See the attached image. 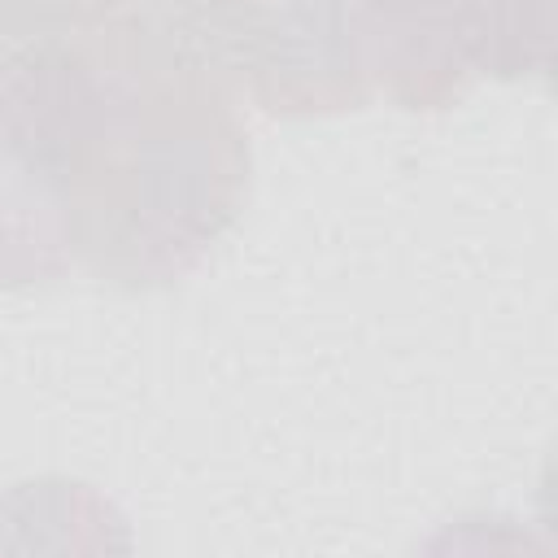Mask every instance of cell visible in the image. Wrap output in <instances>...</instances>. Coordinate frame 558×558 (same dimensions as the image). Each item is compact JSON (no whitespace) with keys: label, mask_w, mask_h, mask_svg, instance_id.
<instances>
[{"label":"cell","mask_w":558,"mask_h":558,"mask_svg":"<svg viewBox=\"0 0 558 558\" xmlns=\"http://www.w3.org/2000/svg\"><path fill=\"white\" fill-rule=\"evenodd\" d=\"M131 0H0V31L4 39H70L113 22Z\"/></svg>","instance_id":"4"},{"label":"cell","mask_w":558,"mask_h":558,"mask_svg":"<svg viewBox=\"0 0 558 558\" xmlns=\"http://www.w3.org/2000/svg\"><path fill=\"white\" fill-rule=\"evenodd\" d=\"M183 44L266 113L453 105L475 65L440 0H161Z\"/></svg>","instance_id":"2"},{"label":"cell","mask_w":558,"mask_h":558,"mask_svg":"<svg viewBox=\"0 0 558 558\" xmlns=\"http://www.w3.org/2000/svg\"><path fill=\"white\" fill-rule=\"evenodd\" d=\"M4 44H9V39H4V31H0V65H4Z\"/></svg>","instance_id":"5"},{"label":"cell","mask_w":558,"mask_h":558,"mask_svg":"<svg viewBox=\"0 0 558 558\" xmlns=\"http://www.w3.org/2000/svg\"><path fill=\"white\" fill-rule=\"evenodd\" d=\"M475 74L527 78L554 57V0H440Z\"/></svg>","instance_id":"3"},{"label":"cell","mask_w":558,"mask_h":558,"mask_svg":"<svg viewBox=\"0 0 558 558\" xmlns=\"http://www.w3.org/2000/svg\"><path fill=\"white\" fill-rule=\"evenodd\" d=\"M78 39L87 105L65 157L74 262L118 288L174 283L244 209L248 135L235 92L157 9Z\"/></svg>","instance_id":"1"}]
</instances>
